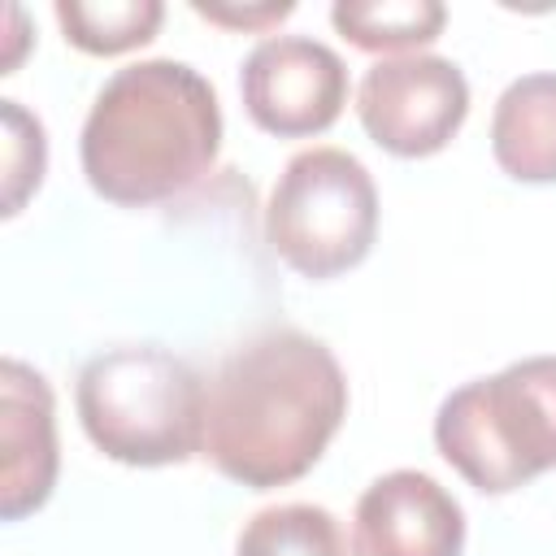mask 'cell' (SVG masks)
Masks as SVG:
<instances>
[{"label": "cell", "instance_id": "obj_1", "mask_svg": "<svg viewBox=\"0 0 556 556\" xmlns=\"http://www.w3.org/2000/svg\"><path fill=\"white\" fill-rule=\"evenodd\" d=\"M348 417L334 352L291 326L235 348L208 382L204 456L239 486L274 491L304 478Z\"/></svg>", "mask_w": 556, "mask_h": 556}, {"label": "cell", "instance_id": "obj_2", "mask_svg": "<svg viewBox=\"0 0 556 556\" xmlns=\"http://www.w3.org/2000/svg\"><path fill=\"white\" fill-rule=\"evenodd\" d=\"M222 104L187 61L122 65L91 100L78 161L91 191L122 208H148L191 191L217 161Z\"/></svg>", "mask_w": 556, "mask_h": 556}, {"label": "cell", "instance_id": "obj_3", "mask_svg": "<svg viewBox=\"0 0 556 556\" xmlns=\"http://www.w3.org/2000/svg\"><path fill=\"white\" fill-rule=\"evenodd\" d=\"M204 378L156 343L100 352L83 365L74 404L87 439L117 465L161 469L204 452Z\"/></svg>", "mask_w": 556, "mask_h": 556}, {"label": "cell", "instance_id": "obj_4", "mask_svg": "<svg viewBox=\"0 0 556 556\" xmlns=\"http://www.w3.org/2000/svg\"><path fill=\"white\" fill-rule=\"evenodd\" d=\"M434 447L482 495L556 469V356H526L456 387L434 413Z\"/></svg>", "mask_w": 556, "mask_h": 556}, {"label": "cell", "instance_id": "obj_5", "mask_svg": "<svg viewBox=\"0 0 556 556\" xmlns=\"http://www.w3.org/2000/svg\"><path fill=\"white\" fill-rule=\"evenodd\" d=\"M378 235V187L343 148L295 152L269 200L265 243L304 278H339L356 269Z\"/></svg>", "mask_w": 556, "mask_h": 556}, {"label": "cell", "instance_id": "obj_6", "mask_svg": "<svg viewBox=\"0 0 556 556\" xmlns=\"http://www.w3.org/2000/svg\"><path fill=\"white\" fill-rule=\"evenodd\" d=\"M469 113V83L456 61L408 52L382 56L356 87L365 135L391 156H434L452 143Z\"/></svg>", "mask_w": 556, "mask_h": 556}, {"label": "cell", "instance_id": "obj_7", "mask_svg": "<svg viewBox=\"0 0 556 556\" xmlns=\"http://www.w3.org/2000/svg\"><path fill=\"white\" fill-rule=\"evenodd\" d=\"M239 96L265 135L308 139L339 122L348 104V65L308 35H274L248 52Z\"/></svg>", "mask_w": 556, "mask_h": 556}, {"label": "cell", "instance_id": "obj_8", "mask_svg": "<svg viewBox=\"0 0 556 556\" xmlns=\"http://www.w3.org/2000/svg\"><path fill=\"white\" fill-rule=\"evenodd\" d=\"M356 556H460L465 508L421 469H391L365 486L352 517Z\"/></svg>", "mask_w": 556, "mask_h": 556}, {"label": "cell", "instance_id": "obj_9", "mask_svg": "<svg viewBox=\"0 0 556 556\" xmlns=\"http://www.w3.org/2000/svg\"><path fill=\"white\" fill-rule=\"evenodd\" d=\"M56 400L39 369L0 365V517L22 521L56 486Z\"/></svg>", "mask_w": 556, "mask_h": 556}, {"label": "cell", "instance_id": "obj_10", "mask_svg": "<svg viewBox=\"0 0 556 556\" xmlns=\"http://www.w3.org/2000/svg\"><path fill=\"white\" fill-rule=\"evenodd\" d=\"M495 165L517 182H556V74H521L491 113Z\"/></svg>", "mask_w": 556, "mask_h": 556}, {"label": "cell", "instance_id": "obj_11", "mask_svg": "<svg viewBox=\"0 0 556 556\" xmlns=\"http://www.w3.org/2000/svg\"><path fill=\"white\" fill-rule=\"evenodd\" d=\"M334 30L365 52H404L439 39L447 9L439 0H339L330 9Z\"/></svg>", "mask_w": 556, "mask_h": 556}, {"label": "cell", "instance_id": "obj_12", "mask_svg": "<svg viewBox=\"0 0 556 556\" xmlns=\"http://www.w3.org/2000/svg\"><path fill=\"white\" fill-rule=\"evenodd\" d=\"M52 13L65 30V43L87 56H122L130 48H143L165 22L161 0H56Z\"/></svg>", "mask_w": 556, "mask_h": 556}, {"label": "cell", "instance_id": "obj_13", "mask_svg": "<svg viewBox=\"0 0 556 556\" xmlns=\"http://www.w3.org/2000/svg\"><path fill=\"white\" fill-rule=\"evenodd\" d=\"M235 556H356V547L321 504H274L239 530Z\"/></svg>", "mask_w": 556, "mask_h": 556}, {"label": "cell", "instance_id": "obj_14", "mask_svg": "<svg viewBox=\"0 0 556 556\" xmlns=\"http://www.w3.org/2000/svg\"><path fill=\"white\" fill-rule=\"evenodd\" d=\"M0 117H4V217H13L43 178L48 143L39 117H30L17 100H0Z\"/></svg>", "mask_w": 556, "mask_h": 556}, {"label": "cell", "instance_id": "obj_15", "mask_svg": "<svg viewBox=\"0 0 556 556\" xmlns=\"http://www.w3.org/2000/svg\"><path fill=\"white\" fill-rule=\"evenodd\" d=\"M200 17H208V22H217V26H230V30H265V26H274V22H282V17H291V0H282V4H191Z\"/></svg>", "mask_w": 556, "mask_h": 556}]
</instances>
